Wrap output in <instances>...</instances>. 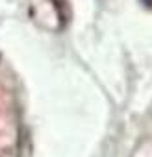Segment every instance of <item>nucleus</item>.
I'll use <instances>...</instances> for the list:
<instances>
[{
  "mask_svg": "<svg viewBox=\"0 0 152 157\" xmlns=\"http://www.w3.org/2000/svg\"><path fill=\"white\" fill-rule=\"evenodd\" d=\"M141 2H143L145 6H148V8H152V0H141Z\"/></svg>",
  "mask_w": 152,
  "mask_h": 157,
  "instance_id": "f257e3e1",
  "label": "nucleus"
}]
</instances>
